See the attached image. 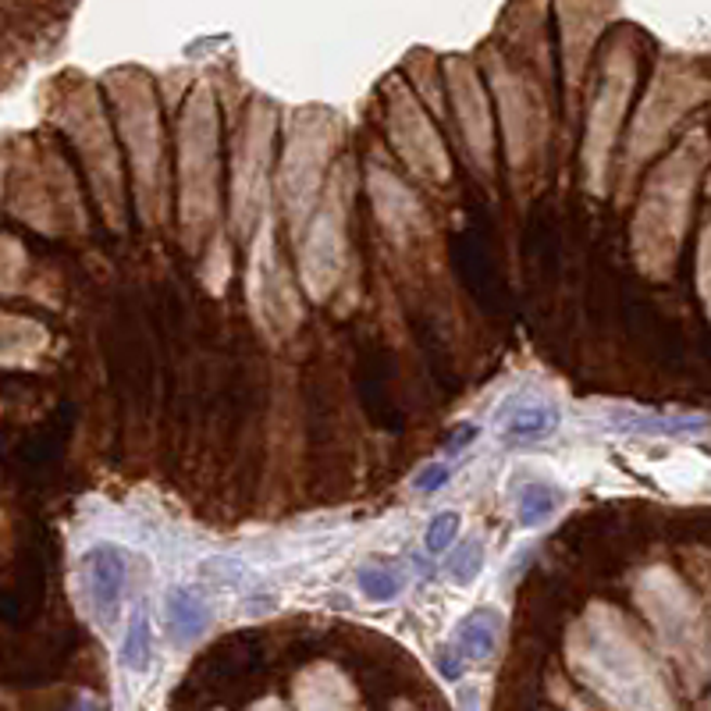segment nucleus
<instances>
[{
	"mask_svg": "<svg viewBox=\"0 0 711 711\" xmlns=\"http://www.w3.org/2000/svg\"><path fill=\"white\" fill-rule=\"evenodd\" d=\"M448 477H452V470H448V462H427V467L417 473V491H427V495H434V491H442L445 484H448Z\"/></svg>",
	"mask_w": 711,
	"mask_h": 711,
	"instance_id": "9d476101",
	"label": "nucleus"
},
{
	"mask_svg": "<svg viewBox=\"0 0 711 711\" xmlns=\"http://www.w3.org/2000/svg\"><path fill=\"white\" fill-rule=\"evenodd\" d=\"M481 566H484L481 541H467L462 548H456V559H452V580H456V584H470V580L481 573Z\"/></svg>",
	"mask_w": 711,
	"mask_h": 711,
	"instance_id": "1a4fd4ad",
	"label": "nucleus"
},
{
	"mask_svg": "<svg viewBox=\"0 0 711 711\" xmlns=\"http://www.w3.org/2000/svg\"><path fill=\"white\" fill-rule=\"evenodd\" d=\"M167 623L178 640H196L211 626V609L192 591H172L167 594Z\"/></svg>",
	"mask_w": 711,
	"mask_h": 711,
	"instance_id": "20e7f679",
	"label": "nucleus"
},
{
	"mask_svg": "<svg viewBox=\"0 0 711 711\" xmlns=\"http://www.w3.org/2000/svg\"><path fill=\"white\" fill-rule=\"evenodd\" d=\"M398 587H403V580H398L395 573H388V569H381V566L359 569V591H364L367 598H373V601L395 598Z\"/></svg>",
	"mask_w": 711,
	"mask_h": 711,
	"instance_id": "0eeeda50",
	"label": "nucleus"
},
{
	"mask_svg": "<svg viewBox=\"0 0 711 711\" xmlns=\"http://www.w3.org/2000/svg\"><path fill=\"white\" fill-rule=\"evenodd\" d=\"M125 555L111 545H100L86 555V580H89V594L100 605L103 612L118 609L122 591H125Z\"/></svg>",
	"mask_w": 711,
	"mask_h": 711,
	"instance_id": "f03ea898",
	"label": "nucleus"
},
{
	"mask_svg": "<svg viewBox=\"0 0 711 711\" xmlns=\"http://www.w3.org/2000/svg\"><path fill=\"white\" fill-rule=\"evenodd\" d=\"M459 534V516L456 512H437L431 523H427V537H423V545L431 555H442L452 541H456Z\"/></svg>",
	"mask_w": 711,
	"mask_h": 711,
	"instance_id": "6e6552de",
	"label": "nucleus"
},
{
	"mask_svg": "<svg viewBox=\"0 0 711 711\" xmlns=\"http://www.w3.org/2000/svg\"><path fill=\"white\" fill-rule=\"evenodd\" d=\"M555 509H559V491H551L548 484H530L520 495V523L523 526L548 523Z\"/></svg>",
	"mask_w": 711,
	"mask_h": 711,
	"instance_id": "39448f33",
	"label": "nucleus"
},
{
	"mask_svg": "<svg viewBox=\"0 0 711 711\" xmlns=\"http://www.w3.org/2000/svg\"><path fill=\"white\" fill-rule=\"evenodd\" d=\"M437 665H442L445 680H459V676H462V662H459V658H452V651L437 655Z\"/></svg>",
	"mask_w": 711,
	"mask_h": 711,
	"instance_id": "f8f14e48",
	"label": "nucleus"
},
{
	"mask_svg": "<svg viewBox=\"0 0 711 711\" xmlns=\"http://www.w3.org/2000/svg\"><path fill=\"white\" fill-rule=\"evenodd\" d=\"M498 423L509 442H545L559 431V406L537 395H516L498 412Z\"/></svg>",
	"mask_w": 711,
	"mask_h": 711,
	"instance_id": "f257e3e1",
	"label": "nucleus"
},
{
	"mask_svg": "<svg viewBox=\"0 0 711 711\" xmlns=\"http://www.w3.org/2000/svg\"><path fill=\"white\" fill-rule=\"evenodd\" d=\"M473 437H477V427H473V423H462L459 431L448 437V452H462V448L473 442Z\"/></svg>",
	"mask_w": 711,
	"mask_h": 711,
	"instance_id": "9b49d317",
	"label": "nucleus"
},
{
	"mask_svg": "<svg viewBox=\"0 0 711 711\" xmlns=\"http://www.w3.org/2000/svg\"><path fill=\"white\" fill-rule=\"evenodd\" d=\"M498 630H501V615L495 609H481L467 615L459 623V655L473 658V662H484V658L495 655V644H498Z\"/></svg>",
	"mask_w": 711,
	"mask_h": 711,
	"instance_id": "7ed1b4c3",
	"label": "nucleus"
},
{
	"mask_svg": "<svg viewBox=\"0 0 711 711\" xmlns=\"http://www.w3.org/2000/svg\"><path fill=\"white\" fill-rule=\"evenodd\" d=\"M122 662L132 672H142L150 665V619H147V612H136L132 623H128V637L122 644Z\"/></svg>",
	"mask_w": 711,
	"mask_h": 711,
	"instance_id": "423d86ee",
	"label": "nucleus"
}]
</instances>
